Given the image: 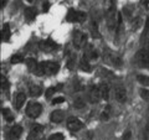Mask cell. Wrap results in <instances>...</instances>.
<instances>
[{"label": "cell", "instance_id": "cell-1", "mask_svg": "<svg viewBox=\"0 0 149 140\" xmlns=\"http://www.w3.org/2000/svg\"><path fill=\"white\" fill-rule=\"evenodd\" d=\"M137 62L142 67H149V16L147 17L141 41V49L137 55Z\"/></svg>", "mask_w": 149, "mask_h": 140}, {"label": "cell", "instance_id": "cell-2", "mask_svg": "<svg viewBox=\"0 0 149 140\" xmlns=\"http://www.w3.org/2000/svg\"><path fill=\"white\" fill-rule=\"evenodd\" d=\"M58 69H60V64L57 62L44 61L40 62L36 76H54V74L58 72Z\"/></svg>", "mask_w": 149, "mask_h": 140}, {"label": "cell", "instance_id": "cell-3", "mask_svg": "<svg viewBox=\"0 0 149 140\" xmlns=\"http://www.w3.org/2000/svg\"><path fill=\"white\" fill-rule=\"evenodd\" d=\"M102 56H103V61H106L108 64H111V66H113V67L122 66V60H120V57L117 53H114L113 51H111L109 49H104Z\"/></svg>", "mask_w": 149, "mask_h": 140}, {"label": "cell", "instance_id": "cell-4", "mask_svg": "<svg viewBox=\"0 0 149 140\" xmlns=\"http://www.w3.org/2000/svg\"><path fill=\"white\" fill-rule=\"evenodd\" d=\"M87 39H88V36H87L86 32H83L81 30H76L73 32V35H72L73 46L76 49H78V50L86 47L87 46Z\"/></svg>", "mask_w": 149, "mask_h": 140}, {"label": "cell", "instance_id": "cell-5", "mask_svg": "<svg viewBox=\"0 0 149 140\" xmlns=\"http://www.w3.org/2000/svg\"><path fill=\"white\" fill-rule=\"evenodd\" d=\"M86 19H87L86 12L80 10H73V9H70L66 15V20L70 22H83Z\"/></svg>", "mask_w": 149, "mask_h": 140}, {"label": "cell", "instance_id": "cell-6", "mask_svg": "<svg viewBox=\"0 0 149 140\" xmlns=\"http://www.w3.org/2000/svg\"><path fill=\"white\" fill-rule=\"evenodd\" d=\"M41 110H42V107H41L40 103H37V102H30L26 105V114L27 116H30L32 119L37 118L41 114Z\"/></svg>", "mask_w": 149, "mask_h": 140}, {"label": "cell", "instance_id": "cell-7", "mask_svg": "<svg viewBox=\"0 0 149 140\" xmlns=\"http://www.w3.org/2000/svg\"><path fill=\"white\" fill-rule=\"evenodd\" d=\"M39 47L41 51H44V52H51V51H56L60 46H58V44H56L55 41H52L51 39H47V40L41 41L39 44Z\"/></svg>", "mask_w": 149, "mask_h": 140}, {"label": "cell", "instance_id": "cell-8", "mask_svg": "<svg viewBox=\"0 0 149 140\" xmlns=\"http://www.w3.org/2000/svg\"><path fill=\"white\" fill-rule=\"evenodd\" d=\"M67 128H68L70 132L77 133V132H80L81 129H83V123L78 118L71 116V118L67 119Z\"/></svg>", "mask_w": 149, "mask_h": 140}, {"label": "cell", "instance_id": "cell-9", "mask_svg": "<svg viewBox=\"0 0 149 140\" xmlns=\"http://www.w3.org/2000/svg\"><path fill=\"white\" fill-rule=\"evenodd\" d=\"M88 98L92 103H96L98 102L101 98V93H100V88H98V85H95V86H91L90 89H88Z\"/></svg>", "mask_w": 149, "mask_h": 140}, {"label": "cell", "instance_id": "cell-10", "mask_svg": "<svg viewBox=\"0 0 149 140\" xmlns=\"http://www.w3.org/2000/svg\"><path fill=\"white\" fill-rule=\"evenodd\" d=\"M114 97H116V99H117V102H119V103H125V102H127V89L122 86L116 87Z\"/></svg>", "mask_w": 149, "mask_h": 140}, {"label": "cell", "instance_id": "cell-11", "mask_svg": "<svg viewBox=\"0 0 149 140\" xmlns=\"http://www.w3.org/2000/svg\"><path fill=\"white\" fill-rule=\"evenodd\" d=\"M63 119H65V114H63V112L60 110V109H56L50 114V120L52 123H55V124L61 123Z\"/></svg>", "mask_w": 149, "mask_h": 140}, {"label": "cell", "instance_id": "cell-12", "mask_svg": "<svg viewBox=\"0 0 149 140\" xmlns=\"http://www.w3.org/2000/svg\"><path fill=\"white\" fill-rule=\"evenodd\" d=\"M85 57L87 60H95L96 61L98 58V52H97V50L92 45H87L85 50Z\"/></svg>", "mask_w": 149, "mask_h": 140}, {"label": "cell", "instance_id": "cell-13", "mask_svg": "<svg viewBox=\"0 0 149 140\" xmlns=\"http://www.w3.org/2000/svg\"><path fill=\"white\" fill-rule=\"evenodd\" d=\"M22 134V128L21 125L19 124H15L14 127L10 129V132H9V139L10 140H16L20 138V135Z\"/></svg>", "mask_w": 149, "mask_h": 140}, {"label": "cell", "instance_id": "cell-14", "mask_svg": "<svg viewBox=\"0 0 149 140\" xmlns=\"http://www.w3.org/2000/svg\"><path fill=\"white\" fill-rule=\"evenodd\" d=\"M25 100H26V96H25V93H17L16 97H15V100H14V105H15V109L19 110V109H21L22 108V105L25 104Z\"/></svg>", "mask_w": 149, "mask_h": 140}, {"label": "cell", "instance_id": "cell-15", "mask_svg": "<svg viewBox=\"0 0 149 140\" xmlns=\"http://www.w3.org/2000/svg\"><path fill=\"white\" fill-rule=\"evenodd\" d=\"M98 88H100L101 98L104 99V100H108V98H109V86H108V83L102 82L98 85Z\"/></svg>", "mask_w": 149, "mask_h": 140}, {"label": "cell", "instance_id": "cell-16", "mask_svg": "<svg viewBox=\"0 0 149 140\" xmlns=\"http://www.w3.org/2000/svg\"><path fill=\"white\" fill-rule=\"evenodd\" d=\"M39 62L36 61L35 58H32V57H29V58H26V66L27 68H29V71L31 73H34L36 74L37 73V69H39Z\"/></svg>", "mask_w": 149, "mask_h": 140}, {"label": "cell", "instance_id": "cell-17", "mask_svg": "<svg viewBox=\"0 0 149 140\" xmlns=\"http://www.w3.org/2000/svg\"><path fill=\"white\" fill-rule=\"evenodd\" d=\"M29 93L31 97H40L41 94H42V88H41V86L39 85H35V83H31V85L29 86Z\"/></svg>", "mask_w": 149, "mask_h": 140}, {"label": "cell", "instance_id": "cell-18", "mask_svg": "<svg viewBox=\"0 0 149 140\" xmlns=\"http://www.w3.org/2000/svg\"><path fill=\"white\" fill-rule=\"evenodd\" d=\"M11 37V30H10V25L9 24H4L3 30H1V40L4 42H9Z\"/></svg>", "mask_w": 149, "mask_h": 140}, {"label": "cell", "instance_id": "cell-19", "mask_svg": "<svg viewBox=\"0 0 149 140\" xmlns=\"http://www.w3.org/2000/svg\"><path fill=\"white\" fill-rule=\"evenodd\" d=\"M80 69L81 71H83V72H87V73H90L91 71H92V66L90 64V60H87L85 56L80 60Z\"/></svg>", "mask_w": 149, "mask_h": 140}, {"label": "cell", "instance_id": "cell-20", "mask_svg": "<svg viewBox=\"0 0 149 140\" xmlns=\"http://www.w3.org/2000/svg\"><path fill=\"white\" fill-rule=\"evenodd\" d=\"M24 15L26 17V20H29V21H32V20H35V17H36V10L34 8H25V10H24Z\"/></svg>", "mask_w": 149, "mask_h": 140}, {"label": "cell", "instance_id": "cell-21", "mask_svg": "<svg viewBox=\"0 0 149 140\" xmlns=\"http://www.w3.org/2000/svg\"><path fill=\"white\" fill-rule=\"evenodd\" d=\"M137 79L143 87H149V76L147 74H138Z\"/></svg>", "mask_w": 149, "mask_h": 140}, {"label": "cell", "instance_id": "cell-22", "mask_svg": "<svg viewBox=\"0 0 149 140\" xmlns=\"http://www.w3.org/2000/svg\"><path fill=\"white\" fill-rule=\"evenodd\" d=\"M73 105H74V108H77V109H82V108H85L86 103L82 98H76L73 102Z\"/></svg>", "mask_w": 149, "mask_h": 140}, {"label": "cell", "instance_id": "cell-23", "mask_svg": "<svg viewBox=\"0 0 149 140\" xmlns=\"http://www.w3.org/2000/svg\"><path fill=\"white\" fill-rule=\"evenodd\" d=\"M109 115H111V108L109 107H106V108L102 110V113H101V120H108Z\"/></svg>", "mask_w": 149, "mask_h": 140}, {"label": "cell", "instance_id": "cell-24", "mask_svg": "<svg viewBox=\"0 0 149 140\" xmlns=\"http://www.w3.org/2000/svg\"><path fill=\"white\" fill-rule=\"evenodd\" d=\"M3 115H4V118H5L8 122H11V120L14 119L11 112H10V109H9V108H3Z\"/></svg>", "mask_w": 149, "mask_h": 140}, {"label": "cell", "instance_id": "cell-25", "mask_svg": "<svg viewBox=\"0 0 149 140\" xmlns=\"http://www.w3.org/2000/svg\"><path fill=\"white\" fill-rule=\"evenodd\" d=\"M22 61H24V58H22V56H20V55H15V56H13L11 60H10V62H11L13 64L21 63Z\"/></svg>", "mask_w": 149, "mask_h": 140}, {"label": "cell", "instance_id": "cell-26", "mask_svg": "<svg viewBox=\"0 0 149 140\" xmlns=\"http://www.w3.org/2000/svg\"><path fill=\"white\" fill-rule=\"evenodd\" d=\"M47 140H63V135L61 133H55L52 135H50Z\"/></svg>", "mask_w": 149, "mask_h": 140}, {"label": "cell", "instance_id": "cell-27", "mask_svg": "<svg viewBox=\"0 0 149 140\" xmlns=\"http://www.w3.org/2000/svg\"><path fill=\"white\" fill-rule=\"evenodd\" d=\"M142 25V20H141V17H137V19H134V21H133V24H132V27H133V30L136 31L139 26Z\"/></svg>", "mask_w": 149, "mask_h": 140}, {"label": "cell", "instance_id": "cell-28", "mask_svg": "<svg viewBox=\"0 0 149 140\" xmlns=\"http://www.w3.org/2000/svg\"><path fill=\"white\" fill-rule=\"evenodd\" d=\"M57 91V87H50L47 91H46V93H45V96L47 97V98H51V96L54 94V93Z\"/></svg>", "mask_w": 149, "mask_h": 140}, {"label": "cell", "instance_id": "cell-29", "mask_svg": "<svg viewBox=\"0 0 149 140\" xmlns=\"http://www.w3.org/2000/svg\"><path fill=\"white\" fill-rule=\"evenodd\" d=\"M91 29H92V34L95 37H98L100 36V32L98 30H97V25H96V22H92L91 24Z\"/></svg>", "mask_w": 149, "mask_h": 140}, {"label": "cell", "instance_id": "cell-30", "mask_svg": "<svg viewBox=\"0 0 149 140\" xmlns=\"http://www.w3.org/2000/svg\"><path fill=\"white\" fill-rule=\"evenodd\" d=\"M141 97L144 100H149V89H141Z\"/></svg>", "mask_w": 149, "mask_h": 140}, {"label": "cell", "instance_id": "cell-31", "mask_svg": "<svg viewBox=\"0 0 149 140\" xmlns=\"http://www.w3.org/2000/svg\"><path fill=\"white\" fill-rule=\"evenodd\" d=\"M65 102V98L63 97H56V98H54V100H52V104L55 105V104H61V103H63Z\"/></svg>", "mask_w": 149, "mask_h": 140}, {"label": "cell", "instance_id": "cell-32", "mask_svg": "<svg viewBox=\"0 0 149 140\" xmlns=\"http://www.w3.org/2000/svg\"><path fill=\"white\" fill-rule=\"evenodd\" d=\"M144 140H149V125L144 129Z\"/></svg>", "mask_w": 149, "mask_h": 140}, {"label": "cell", "instance_id": "cell-33", "mask_svg": "<svg viewBox=\"0 0 149 140\" xmlns=\"http://www.w3.org/2000/svg\"><path fill=\"white\" fill-rule=\"evenodd\" d=\"M42 9H44V11H49V9H50V3L49 1H45L42 4Z\"/></svg>", "mask_w": 149, "mask_h": 140}, {"label": "cell", "instance_id": "cell-34", "mask_svg": "<svg viewBox=\"0 0 149 140\" xmlns=\"http://www.w3.org/2000/svg\"><path fill=\"white\" fill-rule=\"evenodd\" d=\"M148 4H149V0H142L141 5H142V6H144V8H147V6H148Z\"/></svg>", "mask_w": 149, "mask_h": 140}, {"label": "cell", "instance_id": "cell-35", "mask_svg": "<svg viewBox=\"0 0 149 140\" xmlns=\"http://www.w3.org/2000/svg\"><path fill=\"white\" fill-rule=\"evenodd\" d=\"M130 137V133H125L124 135H123V139H128Z\"/></svg>", "mask_w": 149, "mask_h": 140}, {"label": "cell", "instance_id": "cell-36", "mask_svg": "<svg viewBox=\"0 0 149 140\" xmlns=\"http://www.w3.org/2000/svg\"><path fill=\"white\" fill-rule=\"evenodd\" d=\"M35 140H45V139H42V138H36Z\"/></svg>", "mask_w": 149, "mask_h": 140}]
</instances>
